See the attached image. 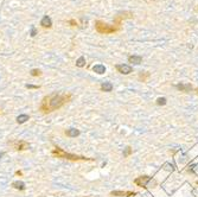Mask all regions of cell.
I'll list each match as a JSON object with an SVG mask.
<instances>
[{
  "mask_svg": "<svg viewBox=\"0 0 198 197\" xmlns=\"http://www.w3.org/2000/svg\"><path fill=\"white\" fill-rule=\"evenodd\" d=\"M69 24H70L71 26H76V25H77V22L74 20V19H71V20H69Z\"/></svg>",
  "mask_w": 198,
  "mask_h": 197,
  "instance_id": "603a6c76",
  "label": "cell"
},
{
  "mask_svg": "<svg viewBox=\"0 0 198 197\" xmlns=\"http://www.w3.org/2000/svg\"><path fill=\"white\" fill-rule=\"evenodd\" d=\"M14 149L18 150V151H23V150H26L28 149V144L24 140H19V141H16L14 143Z\"/></svg>",
  "mask_w": 198,
  "mask_h": 197,
  "instance_id": "ba28073f",
  "label": "cell"
},
{
  "mask_svg": "<svg viewBox=\"0 0 198 197\" xmlns=\"http://www.w3.org/2000/svg\"><path fill=\"white\" fill-rule=\"evenodd\" d=\"M93 70H94L96 74L102 75V74H104V73H106V67H104V65H102V64H96V65H94V67H93Z\"/></svg>",
  "mask_w": 198,
  "mask_h": 197,
  "instance_id": "30bf717a",
  "label": "cell"
},
{
  "mask_svg": "<svg viewBox=\"0 0 198 197\" xmlns=\"http://www.w3.org/2000/svg\"><path fill=\"white\" fill-rule=\"evenodd\" d=\"M133 14L131 12H123V13H119L116 17H115V20H114V25L116 27L120 29V25H121V22L122 19H126V18H132Z\"/></svg>",
  "mask_w": 198,
  "mask_h": 197,
  "instance_id": "277c9868",
  "label": "cell"
},
{
  "mask_svg": "<svg viewBox=\"0 0 198 197\" xmlns=\"http://www.w3.org/2000/svg\"><path fill=\"white\" fill-rule=\"evenodd\" d=\"M12 186H13V188H16V189H18V190H24L25 189V184L23 182H19V181L13 182L12 183Z\"/></svg>",
  "mask_w": 198,
  "mask_h": 197,
  "instance_id": "2e32d148",
  "label": "cell"
},
{
  "mask_svg": "<svg viewBox=\"0 0 198 197\" xmlns=\"http://www.w3.org/2000/svg\"><path fill=\"white\" fill-rule=\"evenodd\" d=\"M111 195L112 196H119V197H123V196L132 197V196H135L136 192H133V191H112Z\"/></svg>",
  "mask_w": 198,
  "mask_h": 197,
  "instance_id": "52a82bcc",
  "label": "cell"
},
{
  "mask_svg": "<svg viewBox=\"0 0 198 197\" xmlns=\"http://www.w3.org/2000/svg\"><path fill=\"white\" fill-rule=\"evenodd\" d=\"M177 88L182 92H189L192 89V86L191 84H177Z\"/></svg>",
  "mask_w": 198,
  "mask_h": 197,
  "instance_id": "5bb4252c",
  "label": "cell"
},
{
  "mask_svg": "<svg viewBox=\"0 0 198 197\" xmlns=\"http://www.w3.org/2000/svg\"><path fill=\"white\" fill-rule=\"evenodd\" d=\"M71 100V95L70 94H57V93H54V94H50L45 96L43 100H42V105H41V111L44 113V114H47V113H51L58 108L63 107L66 102H69Z\"/></svg>",
  "mask_w": 198,
  "mask_h": 197,
  "instance_id": "6da1fadb",
  "label": "cell"
},
{
  "mask_svg": "<svg viewBox=\"0 0 198 197\" xmlns=\"http://www.w3.org/2000/svg\"><path fill=\"white\" fill-rule=\"evenodd\" d=\"M148 76H150V74L146 73V74H141V75L139 76V78H140V80H142V81H146V78H147Z\"/></svg>",
  "mask_w": 198,
  "mask_h": 197,
  "instance_id": "44dd1931",
  "label": "cell"
},
{
  "mask_svg": "<svg viewBox=\"0 0 198 197\" xmlns=\"http://www.w3.org/2000/svg\"><path fill=\"white\" fill-rule=\"evenodd\" d=\"M141 61H142L141 56H130L128 57V62L133 63V64H140Z\"/></svg>",
  "mask_w": 198,
  "mask_h": 197,
  "instance_id": "8fae6325",
  "label": "cell"
},
{
  "mask_svg": "<svg viewBox=\"0 0 198 197\" xmlns=\"http://www.w3.org/2000/svg\"><path fill=\"white\" fill-rule=\"evenodd\" d=\"M26 88H28V89H38L39 86H32V84H26Z\"/></svg>",
  "mask_w": 198,
  "mask_h": 197,
  "instance_id": "7402d4cb",
  "label": "cell"
},
{
  "mask_svg": "<svg viewBox=\"0 0 198 197\" xmlns=\"http://www.w3.org/2000/svg\"><path fill=\"white\" fill-rule=\"evenodd\" d=\"M65 134H66L68 137H70V138H75V137H77V135H80V131L76 130V128H70V130H66Z\"/></svg>",
  "mask_w": 198,
  "mask_h": 197,
  "instance_id": "7c38bea8",
  "label": "cell"
},
{
  "mask_svg": "<svg viewBox=\"0 0 198 197\" xmlns=\"http://www.w3.org/2000/svg\"><path fill=\"white\" fill-rule=\"evenodd\" d=\"M113 89V84L111 82H104L101 84V90L102 92H112Z\"/></svg>",
  "mask_w": 198,
  "mask_h": 197,
  "instance_id": "4fadbf2b",
  "label": "cell"
},
{
  "mask_svg": "<svg viewBox=\"0 0 198 197\" xmlns=\"http://www.w3.org/2000/svg\"><path fill=\"white\" fill-rule=\"evenodd\" d=\"M157 103H158V105H165V103H166V99H165V97H159V99L157 100Z\"/></svg>",
  "mask_w": 198,
  "mask_h": 197,
  "instance_id": "d6986e66",
  "label": "cell"
},
{
  "mask_svg": "<svg viewBox=\"0 0 198 197\" xmlns=\"http://www.w3.org/2000/svg\"><path fill=\"white\" fill-rule=\"evenodd\" d=\"M151 181V177L148 176H141V177H138V178L134 181V183L138 186H146V184Z\"/></svg>",
  "mask_w": 198,
  "mask_h": 197,
  "instance_id": "8992f818",
  "label": "cell"
},
{
  "mask_svg": "<svg viewBox=\"0 0 198 197\" xmlns=\"http://www.w3.org/2000/svg\"><path fill=\"white\" fill-rule=\"evenodd\" d=\"M31 75L32 76H41L42 71L39 70V69H33V70H31Z\"/></svg>",
  "mask_w": 198,
  "mask_h": 197,
  "instance_id": "ac0fdd59",
  "label": "cell"
},
{
  "mask_svg": "<svg viewBox=\"0 0 198 197\" xmlns=\"http://www.w3.org/2000/svg\"><path fill=\"white\" fill-rule=\"evenodd\" d=\"M28 119H30V116H28V115H26V114H22V115H19V116L17 118V122H18V124H24V122H26Z\"/></svg>",
  "mask_w": 198,
  "mask_h": 197,
  "instance_id": "9a60e30c",
  "label": "cell"
},
{
  "mask_svg": "<svg viewBox=\"0 0 198 197\" xmlns=\"http://www.w3.org/2000/svg\"><path fill=\"white\" fill-rule=\"evenodd\" d=\"M36 35H37V31H36V29H35V27H32V29H31V36H32V37H35Z\"/></svg>",
  "mask_w": 198,
  "mask_h": 197,
  "instance_id": "cb8c5ba5",
  "label": "cell"
},
{
  "mask_svg": "<svg viewBox=\"0 0 198 197\" xmlns=\"http://www.w3.org/2000/svg\"><path fill=\"white\" fill-rule=\"evenodd\" d=\"M41 25L43 27H47V29H50L52 26V20H51V18L49 17V16H44L43 19H42V22H41Z\"/></svg>",
  "mask_w": 198,
  "mask_h": 197,
  "instance_id": "9c48e42d",
  "label": "cell"
},
{
  "mask_svg": "<svg viewBox=\"0 0 198 197\" xmlns=\"http://www.w3.org/2000/svg\"><path fill=\"white\" fill-rule=\"evenodd\" d=\"M116 70L120 73V74H123V75H128L132 73V67L131 65H127V64H117L116 65Z\"/></svg>",
  "mask_w": 198,
  "mask_h": 197,
  "instance_id": "5b68a950",
  "label": "cell"
},
{
  "mask_svg": "<svg viewBox=\"0 0 198 197\" xmlns=\"http://www.w3.org/2000/svg\"><path fill=\"white\" fill-rule=\"evenodd\" d=\"M197 93H198V89H197Z\"/></svg>",
  "mask_w": 198,
  "mask_h": 197,
  "instance_id": "4316f807",
  "label": "cell"
},
{
  "mask_svg": "<svg viewBox=\"0 0 198 197\" xmlns=\"http://www.w3.org/2000/svg\"><path fill=\"white\" fill-rule=\"evenodd\" d=\"M76 65H77L78 68H82V67L85 65V58H84V56H81V57L76 61Z\"/></svg>",
  "mask_w": 198,
  "mask_h": 197,
  "instance_id": "e0dca14e",
  "label": "cell"
},
{
  "mask_svg": "<svg viewBox=\"0 0 198 197\" xmlns=\"http://www.w3.org/2000/svg\"><path fill=\"white\" fill-rule=\"evenodd\" d=\"M4 156V153H0V158H1V157Z\"/></svg>",
  "mask_w": 198,
  "mask_h": 197,
  "instance_id": "484cf974",
  "label": "cell"
},
{
  "mask_svg": "<svg viewBox=\"0 0 198 197\" xmlns=\"http://www.w3.org/2000/svg\"><path fill=\"white\" fill-rule=\"evenodd\" d=\"M95 29L98 33H102V35H109V33H114L116 31H119L120 29L116 27L115 25H109L104 22L101 20H96L95 22Z\"/></svg>",
  "mask_w": 198,
  "mask_h": 197,
  "instance_id": "3957f363",
  "label": "cell"
},
{
  "mask_svg": "<svg viewBox=\"0 0 198 197\" xmlns=\"http://www.w3.org/2000/svg\"><path fill=\"white\" fill-rule=\"evenodd\" d=\"M52 154L56 156L57 158H63V159H69V160H88V162H92V158H85V157H81V156H76V154H71V153H68L64 150L59 149V147H55L52 150Z\"/></svg>",
  "mask_w": 198,
  "mask_h": 197,
  "instance_id": "7a4b0ae2",
  "label": "cell"
},
{
  "mask_svg": "<svg viewBox=\"0 0 198 197\" xmlns=\"http://www.w3.org/2000/svg\"><path fill=\"white\" fill-rule=\"evenodd\" d=\"M131 153H132V149H131V147H126V151L123 152V156L125 157H128Z\"/></svg>",
  "mask_w": 198,
  "mask_h": 197,
  "instance_id": "ffe728a7",
  "label": "cell"
},
{
  "mask_svg": "<svg viewBox=\"0 0 198 197\" xmlns=\"http://www.w3.org/2000/svg\"><path fill=\"white\" fill-rule=\"evenodd\" d=\"M16 175H18V176H20V175H22V171H17V172H16Z\"/></svg>",
  "mask_w": 198,
  "mask_h": 197,
  "instance_id": "d4e9b609",
  "label": "cell"
}]
</instances>
